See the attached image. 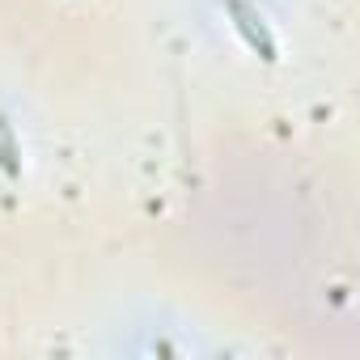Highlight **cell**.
I'll return each mask as SVG.
<instances>
[{
	"mask_svg": "<svg viewBox=\"0 0 360 360\" xmlns=\"http://www.w3.org/2000/svg\"><path fill=\"white\" fill-rule=\"evenodd\" d=\"M225 13L233 22V34L246 43L250 56H259L263 64H276L280 51H276V39H271V26L263 22V13L255 5H246V0H225Z\"/></svg>",
	"mask_w": 360,
	"mask_h": 360,
	"instance_id": "obj_1",
	"label": "cell"
},
{
	"mask_svg": "<svg viewBox=\"0 0 360 360\" xmlns=\"http://www.w3.org/2000/svg\"><path fill=\"white\" fill-rule=\"evenodd\" d=\"M0 174L5 178H22V144L13 136V123L0 115Z\"/></svg>",
	"mask_w": 360,
	"mask_h": 360,
	"instance_id": "obj_2",
	"label": "cell"
}]
</instances>
